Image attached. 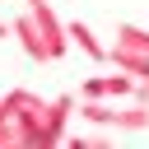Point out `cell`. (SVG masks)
<instances>
[{"label":"cell","instance_id":"obj_1","mask_svg":"<svg viewBox=\"0 0 149 149\" xmlns=\"http://www.w3.org/2000/svg\"><path fill=\"white\" fill-rule=\"evenodd\" d=\"M135 74H126V70H107V74H93V79H84L79 84V98H107V102H116V98H135Z\"/></svg>","mask_w":149,"mask_h":149},{"label":"cell","instance_id":"obj_2","mask_svg":"<svg viewBox=\"0 0 149 149\" xmlns=\"http://www.w3.org/2000/svg\"><path fill=\"white\" fill-rule=\"evenodd\" d=\"M74 93H61V98H47V112H42V149L51 144H65V126L74 116Z\"/></svg>","mask_w":149,"mask_h":149},{"label":"cell","instance_id":"obj_3","mask_svg":"<svg viewBox=\"0 0 149 149\" xmlns=\"http://www.w3.org/2000/svg\"><path fill=\"white\" fill-rule=\"evenodd\" d=\"M28 14L37 19V28H42V37H47V51H51V61H61V56L70 51V33H65V23L56 19L51 0H37V5H28Z\"/></svg>","mask_w":149,"mask_h":149},{"label":"cell","instance_id":"obj_4","mask_svg":"<svg viewBox=\"0 0 149 149\" xmlns=\"http://www.w3.org/2000/svg\"><path fill=\"white\" fill-rule=\"evenodd\" d=\"M14 37H19V47H23V56H28V61H37V65H42V61H51L47 37H42V28H37V19H33L28 9L14 19Z\"/></svg>","mask_w":149,"mask_h":149},{"label":"cell","instance_id":"obj_5","mask_svg":"<svg viewBox=\"0 0 149 149\" xmlns=\"http://www.w3.org/2000/svg\"><path fill=\"white\" fill-rule=\"evenodd\" d=\"M65 33H70V42H74V47H79V51H84L88 61L107 65V42H102V37H98V33H93V28L84 23V19H70V23H65Z\"/></svg>","mask_w":149,"mask_h":149},{"label":"cell","instance_id":"obj_6","mask_svg":"<svg viewBox=\"0 0 149 149\" xmlns=\"http://www.w3.org/2000/svg\"><path fill=\"white\" fill-rule=\"evenodd\" d=\"M107 65H116V70H126V74H135V79H149V56L144 51H130V47H107Z\"/></svg>","mask_w":149,"mask_h":149},{"label":"cell","instance_id":"obj_7","mask_svg":"<svg viewBox=\"0 0 149 149\" xmlns=\"http://www.w3.org/2000/svg\"><path fill=\"white\" fill-rule=\"evenodd\" d=\"M47 98L42 93H33V88H9L5 98H0V126H9L19 112H28V107H42Z\"/></svg>","mask_w":149,"mask_h":149},{"label":"cell","instance_id":"obj_8","mask_svg":"<svg viewBox=\"0 0 149 149\" xmlns=\"http://www.w3.org/2000/svg\"><path fill=\"white\" fill-rule=\"evenodd\" d=\"M112 130L144 135V130H149V102H140V98H135V107H116V116H112Z\"/></svg>","mask_w":149,"mask_h":149},{"label":"cell","instance_id":"obj_9","mask_svg":"<svg viewBox=\"0 0 149 149\" xmlns=\"http://www.w3.org/2000/svg\"><path fill=\"white\" fill-rule=\"evenodd\" d=\"M112 42L149 56V28H140V23H116V28H112Z\"/></svg>","mask_w":149,"mask_h":149},{"label":"cell","instance_id":"obj_10","mask_svg":"<svg viewBox=\"0 0 149 149\" xmlns=\"http://www.w3.org/2000/svg\"><path fill=\"white\" fill-rule=\"evenodd\" d=\"M65 144L70 149H102V144H112V135H65Z\"/></svg>","mask_w":149,"mask_h":149},{"label":"cell","instance_id":"obj_11","mask_svg":"<svg viewBox=\"0 0 149 149\" xmlns=\"http://www.w3.org/2000/svg\"><path fill=\"white\" fill-rule=\"evenodd\" d=\"M135 98H140V102H149V79H140V84H135Z\"/></svg>","mask_w":149,"mask_h":149},{"label":"cell","instance_id":"obj_12","mask_svg":"<svg viewBox=\"0 0 149 149\" xmlns=\"http://www.w3.org/2000/svg\"><path fill=\"white\" fill-rule=\"evenodd\" d=\"M5 37H14V23H5V19H0V42H5Z\"/></svg>","mask_w":149,"mask_h":149},{"label":"cell","instance_id":"obj_13","mask_svg":"<svg viewBox=\"0 0 149 149\" xmlns=\"http://www.w3.org/2000/svg\"><path fill=\"white\" fill-rule=\"evenodd\" d=\"M23 5H37V0H23Z\"/></svg>","mask_w":149,"mask_h":149}]
</instances>
